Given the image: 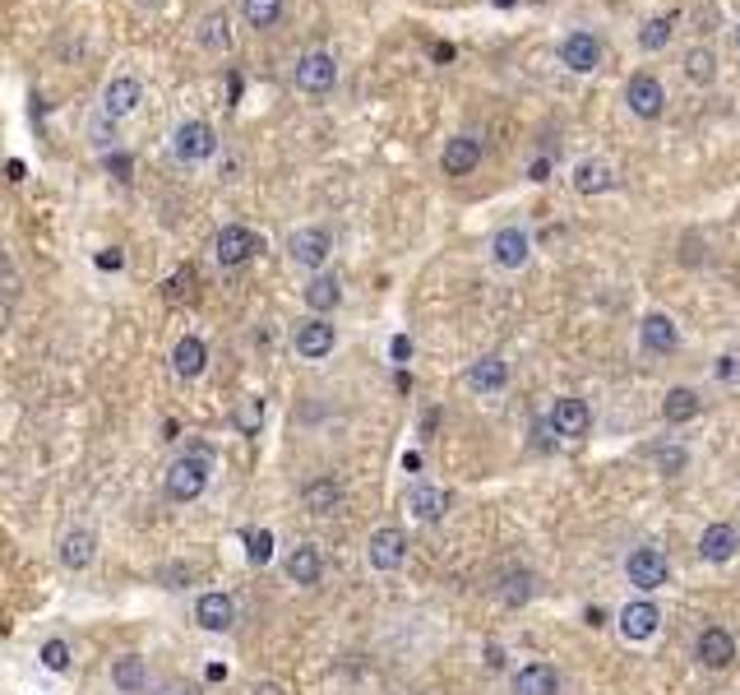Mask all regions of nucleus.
I'll use <instances>...</instances> for the list:
<instances>
[{"label":"nucleus","mask_w":740,"mask_h":695,"mask_svg":"<svg viewBox=\"0 0 740 695\" xmlns=\"http://www.w3.org/2000/svg\"><path fill=\"white\" fill-rule=\"evenodd\" d=\"M144 102H148V89H144L140 74L135 70H112L107 80H102L97 98H93V116L125 125V121H135L144 112Z\"/></svg>","instance_id":"obj_1"},{"label":"nucleus","mask_w":740,"mask_h":695,"mask_svg":"<svg viewBox=\"0 0 740 695\" xmlns=\"http://www.w3.org/2000/svg\"><path fill=\"white\" fill-rule=\"evenodd\" d=\"M167 153L176 167H204L218 159V131L204 116H181L167 131Z\"/></svg>","instance_id":"obj_2"},{"label":"nucleus","mask_w":740,"mask_h":695,"mask_svg":"<svg viewBox=\"0 0 740 695\" xmlns=\"http://www.w3.org/2000/svg\"><path fill=\"white\" fill-rule=\"evenodd\" d=\"M208 473H214V454H208L204 446H199V450H185L181 459H172V469H167V478H163L167 501H176V505L199 501L204 487H208Z\"/></svg>","instance_id":"obj_3"},{"label":"nucleus","mask_w":740,"mask_h":695,"mask_svg":"<svg viewBox=\"0 0 740 695\" xmlns=\"http://www.w3.org/2000/svg\"><path fill=\"white\" fill-rule=\"evenodd\" d=\"M292 89L301 98H329L338 89V57L329 47H310L292 61Z\"/></svg>","instance_id":"obj_4"},{"label":"nucleus","mask_w":740,"mask_h":695,"mask_svg":"<svg viewBox=\"0 0 740 695\" xmlns=\"http://www.w3.org/2000/svg\"><path fill=\"white\" fill-rule=\"evenodd\" d=\"M191 42L195 51H204V57H232V47H236V33H232V10L227 6H208L195 14L191 23Z\"/></svg>","instance_id":"obj_5"},{"label":"nucleus","mask_w":740,"mask_h":695,"mask_svg":"<svg viewBox=\"0 0 740 695\" xmlns=\"http://www.w3.org/2000/svg\"><path fill=\"white\" fill-rule=\"evenodd\" d=\"M329 255H333V232H329V227L310 223V227L287 232V260H292L297 269L320 274V269L329 265Z\"/></svg>","instance_id":"obj_6"},{"label":"nucleus","mask_w":740,"mask_h":695,"mask_svg":"<svg viewBox=\"0 0 740 695\" xmlns=\"http://www.w3.org/2000/svg\"><path fill=\"white\" fill-rule=\"evenodd\" d=\"M625 108L634 121H657L667 112V89L662 80H657L652 70H639V74H629L625 80Z\"/></svg>","instance_id":"obj_7"},{"label":"nucleus","mask_w":740,"mask_h":695,"mask_svg":"<svg viewBox=\"0 0 740 695\" xmlns=\"http://www.w3.org/2000/svg\"><path fill=\"white\" fill-rule=\"evenodd\" d=\"M259 251H264V242L246 223H227V227H218V237H214V260L223 269H241L246 260H255Z\"/></svg>","instance_id":"obj_8"},{"label":"nucleus","mask_w":740,"mask_h":695,"mask_svg":"<svg viewBox=\"0 0 740 695\" xmlns=\"http://www.w3.org/2000/svg\"><path fill=\"white\" fill-rule=\"evenodd\" d=\"M625 575H629V584L639 589V594H657V589L671 580V565H667V556L657 548H634L625 556Z\"/></svg>","instance_id":"obj_9"},{"label":"nucleus","mask_w":740,"mask_h":695,"mask_svg":"<svg viewBox=\"0 0 740 695\" xmlns=\"http://www.w3.org/2000/svg\"><path fill=\"white\" fill-rule=\"evenodd\" d=\"M366 561H370V571H380V575L399 571V565L408 561V533L393 529V524L376 529V533H370V543H366Z\"/></svg>","instance_id":"obj_10"},{"label":"nucleus","mask_w":740,"mask_h":695,"mask_svg":"<svg viewBox=\"0 0 740 695\" xmlns=\"http://www.w3.org/2000/svg\"><path fill=\"white\" fill-rule=\"evenodd\" d=\"M292 348H297V357H306V362H325V357L338 348V329L329 325V316H310V320L297 325Z\"/></svg>","instance_id":"obj_11"},{"label":"nucleus","mask_w":740,"mask_h":695,"mask_svg":"<svg viewBox=\"0 0 740 695\" xmlns=\"http://www.w3.org/2000/svg\"><path fill=\"white\" fill-rule=\"evenodd\" d=\"M546 427H551V436H565V441H578V436H588L593 413H588V403H584V399L565 395V399H555V403H551Z\"/></svg>","instance_id":"obj_12"},{"label":"nucleus","mask_w":740,"mask_h":695,"mask_svg":"<svg viewBox=\"0 0 740 695\" xmlns=\"http://www.w3.org/2000/svg\"><path fill=\"white\" fill-rule=\"evenodd\" d=\"M561 65H565L569 74H593V70L602 65V42H597V33H588V29L565 33V38H561Z\"/></svg>","instance_id":"obj_13"},{"label":"nucleus","mask_w":740,"mask_h":695,"mask_svg":"<svg viewBox=\"0 0 740 695\" xmlns=\"http://www.w3.org/2000/svg\"><path fill=\"white\" fill-rule=\"evenodd\" d=\"M491 260L500 269H527V260H533V237H527L523 227H500L491 237Z\"/></svg>","instance_id":"obj_14"},{"label":"nucleus","mask_w":740,"mask_h":695,"mask_svg":"<svg viewBox=\"0 0 740 695\" xmlns=\"http://www.w3.org/2000/svg\"><path fill=\"white\" fill-rule=\"evenodd\" d=\"M639 344H644V352H652V357H667V352L680 348V329H676L671 316L648 311V316L639 320Z\"/></svg>","instance_id":"obj_15"},{"label":"nucleus","mask_w":740,"mask_h":695,"mask_svg":"<svg viewBox=\"0 0 740 695\" xmlns=\"http://www.w3.org/2000/svg\"><path fill=\"white\" fill-rule=\"evenodd\" d=\"M695 658L703 663V667H731L736 663V640H731V631L727 626H703L699 631V640H695Z\"/></svg>","instance_id":"obj_16"},{"label":"nucleus","mask_w":740,"mask_h":695,"mask_svg":"<svg viewBox=\"0 0 740 695\" xmlns=\"http://www.w3.org/2000/svg\"><path fill=\"white\" fill-rule=\"evenodd\" d=\"M440 167L444 176H467L482 167V140L477 135H454L444 149H440Z\"/></svg>","instance_id":"obj_17"},{"label":"nucleus","mask_w":740,"mask_h":695,"mask_svg":"<svg viewBox=\"0 0 740 695\" xmlns=\"http://www.w3.org/2000/svg\"><path fill=\"white\" fill-rule=\"evenodd\" d=\"M657 626H662V612H657L648 599H634L620 607V635L634 640V645H644V640L657 635Z\"/></svg>","instance_id":"obj_18"},{"label":"nucleus","mask_w":740,"mask_h":695,"mask_svg":"<svg viewBox=\"0 0 740 695\" xmlns=\"http://www.w3.org/2000/svg\"><path fill=\"white\" fill-rule=\"evenodd\" d=\"M569 186L578 195H606V191H616V167L606 159H578L569 172Z\"/></svg>","instance_id":"obj_19"},{"label":"nucleus","mask_w":740,"mask_h":695,"mask_svg":"<svg viewBox=\"0 0 740 695\" xmlns=\"http://www.w3.org/2000/svg\"><path fill=\"white\" fill-rule=\"evenodd\" d=\"M172 371L181 380H199L208 371V344L199 339V334H181V339L172 344Z\"/></svg>","instance_id":"obj_20"},{"label":"nucleus","mask_w":740,"mask_h":695,"mask_svg":"<svg viewBox=\"0 0 740 695\" xmlns=\"http://www.w3.org/2000/svg\"><path fill=\"white\" fill-rule=\"evenodd\" d=\"M301 297H306V306L315 316H329V311H338L342 306V278L338 274H310L306 278V288H301Z\"/></svg>","instance_id":"obj_21"},{"label":"nucleus","mask_w":740,"mask_h":695,"mask_svg":"<svg viewBox=\"0 0 740 695\" xmlns=\"http://www.w3.org/2000/svg\"><path fill=\"white\" fill-rule=\"evenodd\" d=\"M736 552H740V533H736V524L718 520V524H708V529L699 533V556H703V561L722 565V561H731Z\"/></svg>","instance_id":"obj_22"},{"label":"nucleus","mask_w":740,"mask_h":695,"mask_svg":"<svg viewBox=\"0 0 740 695\" xmlns=\"http://www.w3.org/2000/svg\"><path fill=\"white\" fill-rule=\"evenodd\" d=\"M56 556H61L65 571H89L93 556H97V538L89 529H70V533H61Z\"/></svg>","instance_id":"obj_23"},{"label":"nucleus","mask_w":740,"mask_h":695,"mask_svg":"<svg viewBox=\"0 0 740 695\" xmlns=\"http://www.w3.org/2000/svg\"><path fill=\"white\" fill-rule=\"evenodd\" d=\"M449 492L444 487H426V482H417L412 487V497H408V510H412V520H421V524H440L444 514H449Z\"/></svg>","instance_id":"obj_24"},{"label":"nucleus","mask_w":740,"mask_h":695,"mask_svg":"<svg viewBox=\"0 0 740 695\" xmlns=\"http://www.w3.org/2000/svg\"><path fill=\"white\" fill-rule=\"evenodd\" d=\"M561 691H565V682L551 663H527L514 673V695H561Z\"/></svg>","instance_id":"obj_25"},{"label":"nucleus","mask_w":740,"mask_h":695,"mask_svg":"<svg viewBox=\"0 0 740 695\" xmlns=\"http://www.w3.org/2000/svg\"><path fill=\"white\" fill-rule=\"evenodd\" d=\"M467 385H472L477 395H495V390H505V385H510V362H505V357H495V352L477 357V362L467 367Z\"/></svg>","instance_id":"obj_26"},{"label":"nucleus","mask_w":740,"mask_h":695,"mask_svg":"<svg viewBox=\"0 0 740 695\" xmlns=\"http://www.w3.org/2000/svg\"><path fill=\"white\" fill-rule=\"evenodd\" d=\"M680 74H685V80H690L695 89H708L712 80H718V51H712L708 42H695V47L680 57Z\"/></svg>","instance_id":"obj_27"},{"label":"nucleus","mask_w":740,"mask_h":695,"mask_svg":"<svg viewBox=\"0 0 740 695\" xmlns=\"http://www.w3.org/2000/svg\"><path fill=\"white\" fill-rule=\"evenodd\" d=\"M287 580L301 584V589L320 584V580H325V556H320V548H315V543L292 548V556H287Z\"/></svg>","instance_id":"obj_28"},{"label":"nucleus","mask_w":740,"mask_h":695,"mask_svg":"<svg viewBox=\"0 0 740 695\" xmlns=\"http://www.w3.org/2000/svg\"><path fill=\"white\" fill-rule=\"evenodd\" d=\"M195 622L204 626V631H232V622H236V603L227 599V594H199V603H195Z\"/></svg>","instance_id":"obj_29"},{"label":"nucleus","mask_w":740,"mask_h":695,"mask_svg":"<svg viewBox=\"0 0 740 695\" xmlns=\"http://www.w3.org/2000/svg\"><path fill=\"white\" fill-rule=\"evenodd\" d=\"M301 501H306V510L310 514H333L338 505H342V482L338 478H310L306 487H301Z\"/></svg>","instance_id":"obj_30"},{"label":"nucleus","mask_w":740,"mask_h":695,"mask_svg":"<svg viewBox=\"0 0 740 695\" xmlns=\"http://www.w3.org/2000/svg\"><path fill=\"white\" fill-rule=\"evenodd\" d=\"M112 686H116L121 695H140V691L148 686V663H144L140 654L112 658Z\"/></svg>","instance_id":"obj_31"},{"label":"nucleus","mask_w":740,"mask_h":695,"mask_svg":"<svg viewBox=\"0 0 740 695\" xmlns=\"http://www.w3.org/2000/svg\"><path fill=\"white\" fill-rule=\"evenodd\" d=\"M287 14V0H241V19L255 33H274Z\"/></svg>","instance_id":"obj_32"},{"label":"nucleus","mask_w":740,"mask_h":695,"mask_svg":"<svg viewBox=\"0 0 740 695\" xmlns=\"http://www.w3.org/2000/svg\"><path fill=\"white\" fill-rule=\"evenodd\" d=\"M699 408H703V399L690 390V385H676V390H667V399H662V418L671 427H680V422L699 418Z\"/></svg>","instance_id":"obj_33"},{"label":"nucleus","mask_w":740,"mask_h":695,"mask_svg":"<svg viewBox=\"0 0 740 695\" xmlns=\"http://www.w3.org/2000/svg\"><path fill=\"white\" fill-rule=\"evenodd\" d=\"M671 38H676V14L671 10L644 19V29H639V47L644 51H662V47H671Z\"/></svg>","instance_id":"obj_34"},{"label":"nucleus","mask_w":740,"mask_h":695,"mask_svg":"<svg viewBox=\"0 0 740 695\" xmlns=\"http://www.w3.org/2000/svg\"><path fill=\"white\" fill-rule=\"evenodd\" d=\"M500 599H505L510 607H523L527 599H533V575H527L523 565H510V571L500 575Z\"/></svg>","instance_id":"obj_35"},{"label":"nucleus","mask_w":740,"mask_h":695,"mask_svg":"<svg viewBox=\"0 0 740 695\" xmlns=\"http://www.w3.org/2000/svg\"><path fill=\"white\" fill-rule=\"evenodd\" d=\"M652 463H657V473L676 478V473H685V463H690V450H685V446H657Z\"/></svg>","instance_id":"obj_36"},{"label":"nucleus","mask_w":740,"mask_h":695,"mask_svg":"<svg viewBox=\"0 0 740 695\" xmlns=\"http://www.w3.org/2000/svg\"><path fill=\"white\" fill-rule=\"evenodd\" d=\"M38 658H42V667H47V673H65V667H70V645H65V640L56 635V640H47V645L38 650Z\"/></svg>","instance_id":"obj_37"},{"label":"nucleus","mask_w":740,"mask_h":695,"mask_svg":"<svg viewBox=\"0 0 740 695\" xmlns=\"http://www.w3.org/2000/svg\"><path fill=\"white\" fill-rule=\"evenodd\" d=\"M246 556H250V565H269L274 561V533L269 529L246 533Z\"/></svg>","instance_id":"obj_38"},{"label":"nucleus","mask_w":740,"mask_h":695,"mask_svg":"<svg viewBox=\"0 0 740 695\" xmlns=\"http://www.w3.org/2000/svg\"><path fill=\"white\" fill-rule=\"evenodd\" d=\"M690 23H695V33H718L722 29V6H718V0H699Z\"/></svg>","instance_id":"obj_39"},{"label":"nucleus","mask_w":740,"mask_h":695,"mask_svg":"<svg viewBox=\"0 0 740 695\" xmlns=\"http://www.w3.org/2000/svg\"><path fill=\"white\" fill-rule=\"evenodd\" d=\"M236 422H241L246 436H255L259 422H264V403H259V399H246V408H241V418H236Z\"/></svg>","instance_id":"obj_40"},{"label":"nucleus","mask_w":740,"mask_h":695,"mask_svg":"<svg viewBox=\"0 0 740 695\" xmlns=\"http://www.w3.org/2000/svg\"><path fill=\"white\" fill-rule=\"evenodd\" d=\"M163 580H167V589H181V584H191V580H195V571H191V565H167Z\"/></svg>","instance_id":"obj_41"},{"label":"nucleus","mask_w":740,"mask_h":695,"mask_svg":"<svg viewBox=\"0 0 740 695\" xmlns=\"http://www.w3.org/2000/svg\"><path fill=\"white\" fill-rule=\"evenodd\" d=\"M527 182H551V159H533V163H527Z\"/></svg>","instance_id":"obj_42"},{"label":"nucleus","mask_w":740,"mask_h":695,"mask_svg":"<svg viewBox=\"0 0 740 695\" xmlns=\"http://www.w3.org/2000/svg\"><path fill=\"white\" fill-rule=\"evenodd\" d=\"M718 376H722V380H740V357H736V352H727L722 362H718Z\"/></svg>","instance_id":"obj_43"},{"label":"nucleus","mask_w":740,"mask_h":695,"mask_svg":"<svg viewBox=\"0 0 740 695\" xmlns=\"http://www.w3.org/2000/svg\"><path fill=\"white\" fill-rule=\"evenodd\" d=\"M389 352H393V362H408V357H412V339H408V334H399V339L389 344Z\"/></svg>","instance_id":"obj_44"},{"label":"nucleus","mask_w":740,"mask_h":695,"mask_svg":"<svg viewBox=\"0 0 740 695\" xmlns=\"http://www.w3.org/2000/svg\"><path fill=\"white\" fill-rule=\"evenodd\" d=\"M97 265H102V269H121V265H125V255L112 246V251H102V255H97Z\"/></svg>","instance_id":"obj_45"},{"label":"nucleus","mask_w":740,"mask_h":695,"mask_svg":"<svg viewBox=\"0 0 740 695\" xmlns=\"http://www.w3.org/2000/svg\"><path fill=\"white\" fill-rule=\"evenodd\" d=\"M435 427H440V408H431V413L421 418V441H431V436H435Z\"/></svg>","instance_id":"obj_46"},{"label":"nucleus","mask_w":740,"mask_h":695,"mask_svg":"<svg viewBox=\"0 0 740 695\" xmlns=\"http://www.w3.org/2000/svg\"><path fill=\"white\" fill-rule=\"evenodd\" d=\"M486 667H491V673H500V667H505V650H500V645H486Z\"/></svg>","instance_id":"obj_47"},{"label":"nucleus","mask_w":740,"mask_h":695,"mask_svg":"<svg viewBox=\"0 0 740 695\" xmlns=\"http://www.w3.org/2000/svg\"><path fill=\"white\" fill-rule=\"evenodd\" d=\"M130 6H135V10H144V14H157V10L167 6V0H130Z\"/></svg>","instance_id":"obj_48"},{"label":"nucleus","mask_w":740,"mask_h":695,"mask_svg":"<svg viewBox=\"0 0 740 695\" xmlns=\"http://www.w3.org/2000/svg\"><path fill=\"white\" fill-rule=\"evenodd\" d=\"M403 469H408V473H421V454H417V450L403 454Z\"/></svg>","instance_id":"obj_49"},{"label":"nucleus","mask_w":740,"mask_h":695,"mask_svg":"<svg viewBox=\"0 0 740 695\" xmlns=\"http://www.w3.org/2000/svg\"><path fill=\"white\" fill-rule=\"evenodd\" d=\"M250 695H282V686H274V682H259V686H250Z\"/></svg>","instance_id":"obj_50"},{"label":"nucleus","mask_w":740,"mask_h":695,"mask_svg":"<svg viewBox=\"0 0 740 695\" xmlns=\"http://www.w3.org/2000/svg\"><path fill=\"white\" fill-rule=\"evenodd\" d=\"M167 695H199V691H195V686H172Z\"/></svg>","instance_id":"obj_51"},{"label":"nucleus","mask_w":740,"mask_h":695,"mask_svg":"<svg viewBox=\"0 0 740 695\" xmlns=\"http://www.w3.org/2000/svg\"><path fill=\"white\" fill-rule=\"evenodd\" d=\"M736 51H740V23H736Z\"/></svg>","instance_id":"obj_52"},{"label":"nucleus","mask_w":740,"mask_h":695,"mask_svg":"<svg viewBox=\"0 0 740 695\" xmlns=\"http://www.w3.org/2000/svg\"><path fill=\"white\" fill-rule=\"evenodd\" d=\"M500 6H505V10H510V6H514V0H500Z\"/></svg>","instance_id":"obj_53"}]
</instances>
